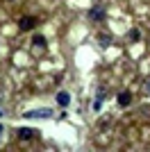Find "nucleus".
<instances>
[{
  "label": "nucleus",
  "mask_w": 150,
  "mask_h": 152,
  "mask_svg": "<svg viewBox=\"0 0 150 152\" xmlns=\"http://www.w3.org/2000/svg\"><path fill=\"white\" fill-rule=\"evenodd\" d=\"M34 25H37V16H25V18L18 20V27H21L23 32H25V30H32Z\"/></svg>",
  "instance_id": "nucleus-1"
},
{
  "label": "nucleus",
  "mask_w": 150,
  "mask_h": 152,
  "mask_svg": "<svg viewBox=\"0 0 150 152\" xmlns=\"http://www.w3.org/2000/svg\"><path fill=\"white\" fill-rule=\"evenodd\" d=\"M52 111L50 109H39V111H25V118H50Z\"/></svg>",
  "instance_id": "nucleus-2"
},
{
  "label": "nucleus",
  "mask_w": 150,
  "mask_h": 152,
  "mask_svg": "<svg viewBox=\"0 0 150 152\" xmlns=\"http://www.w3.org/2000/svg\"><path fill=\"white\" fill-rule=\"evenodd\" d=\"M18 139L32 141V139H37V132H34L32 127H21V129H18Z\"/></svg>",
  "instance_id": "nucleus-3"
},
{
  "label": "nucleus",
  "mask_w": 150,
  "mask_h": 152,
  "mask_svg": "<svg viewBox=\"0 0 150 152\" xmlns=\"http://www.w3.org/2000/svg\"><path fill=\"white\" fill-rule=\"evenodd\" d=\"M89 18L91 20H102L105 18V7H91V9H89Z\"/></svg>",
  "instance_id": "nucleus-4"
},
{
  "label": "nucleus",
  "mask_w": 150,
  "mask_h": 152,
  "mask_svg": "<svg viewBox=\"0 0 150 152\" xmlns=\"http://www.w3.org/2000/svg\"><path fill=\"white\" fill-rule=\"evenodd\" d=\"M57 104H59V107H68V104H71L68 91H59V93H57Z\"/></svg>",
  "instance_id": "nucleus-5"
},
{
  "label": "nucleus",
  "mask_w": 150,
  "mask_h": 152,
  "mask_svg": "<svg viewBox=\"0 0 150 152\" xmlns=\"http://www.w3.org/2000/svg\"><path fill=\"white\" fill-rule=\"evenodd\" d=\"M130 102H132V93H127V91L118 93V104H121V107H127Z\"/></svg>",
  "instance_id": "nucleus-6"
},
{
  "label": "nucleus",
  "mask_w": 150,
  "mask_h": 152,
  "mask_svg": "<svg viewBox=\"0 0 150 152\" xmlns=\"http://www.w3.org/2000/svg\"><path fill=\"white\" fill-rule=\"evenodd\" d=\"M32 45H34V48H43V45H46V37L34 34V37H32Z\"/></svg>",
  "instance_id": "nucleus-7"
},
{
  "label": "nucleus",
  "mask_w": 150,
  "mask_h": 152,
  "mask_svg": "<svg viewBox=\"0 0 150 152\" xmlns=\"http://www.w3.org/2000/svg\"><path fill=\"white\" fill-rule=\"evenodd\" d=\"M139 39H141V32H139L137 27H134V30H130V41H132V43H137Z\"/></svg>",
  "instance_id": "nucleus-8"
},
{
  "label": "nucleus",
  "mask_w": 150,
  "mask_h": 152,
  "mask_svg": "<svg viewBox=\"0 0 150 152\" xmlns=\"http://www.w3.org/2000/svg\"><path fill=\"white\" fill-rule=\"evenodd\" d=\"M109 43H112V39H109V37H100V45H109Z\"/></svg>",
  "instance_id": "nucleus-9"
},
{
  "label": "nucleus",
  "mask_w": 150,
  "mask_h": 152,
  "mask_svg": "<svg viewBox=\"0 0 150 152\" xmlns=\"http://www.w3.org/2000/svg\"><path fill=\"white\" fill-rule=\"evenodd\" d=\"M105 95H107L105 86H100V89H98V100H102V98H105Z\"/></svg>",
  "instance_id": "nucleus-10"
},
{
  "label": "nucleus",
  "mask_w": 150,
  "mask_h": 152,
  "mask_svg": "<svg viewBox=\"0 0 150 152\" xmlns=\"http://www.w3.org/2000/svg\"><path fill=\"white\" fill-rule=\"evenodd\" d=\"M146 91H150V80H146Z\"/></svg>",
  "instance_id": "nucleus-11"
},
{
  "label": "nucleus",
  "mask_w": 150,
  "mask_h": 152,
  "mask_svg": "<svg viewBox=\"0 0 150 152\" xmlns=\"http://www.w3.org/2000/svg\"><path fill=\"white\" fill-rule=\"evenodd\" d=\"M2 116H5V111H2V109H0V118H2Z\"/></svg>",
  "instance_id": "nucleus-12"
},
{
  "label": "nucleus",
  "mask_w": 150,
  "mask_h": 152,
  "mask_svg": "<svg viewBox=\"0 0 150 152\" xmlns=\"http://www.w3.org/2000/svg\"><path fill=\"white\" fill-rule=\"evenodd\" d=\"M0 134H2V125H0Z\"/></svg>",
  "instance_id": "nucleus-13"
}]
</instances>
